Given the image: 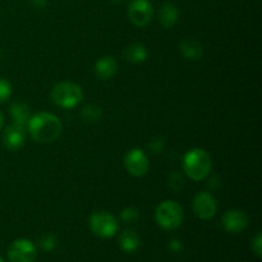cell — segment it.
I'll return each mask as SVG.
<instances>
[{
    "label": "cell",
    "instance_id": "1",
    "mask_svg": "<svg viewBox=\"0 0 262 262\" xmlns=\"http://www.w3.org/2000/svg\"><path fill=\"white\" fill-rule=\"evenodd\" d=\"M26 125L31 137L40 143L53 142L63 130V125L59 118L50 113H38L33 115Z\"/></svg>",
    "mask_w": 262,
    "mask_h": 262
},
{
    "label": "cell",
    "instance_id": "2",
    "mask_svg": "<svg viewBox=\"0 0 262 262\" xmlns=\"http://www.w3.org/2000/svg\"><path fill=\"white\" fill-rule=\"evenodd\" d=\"M211 158L204 148H191L184 155L183 170L192 181H202L206 178L211 171Z\"/></svg>",
    "mask_w": 262,
    "mask_h": 262
},
{
    "label": "cell",
    "instance_id": "3",
    "mask_svg": "<svg viewBox=\"0 0 262 262\" xmlns=\"http://www.w3.org/2000/svg\"><path fill=\"white\" fill-rule=\"evenodd\" d=\"M51 101L63 109H73L83 100L81 86L73 82H60L51 89Z\"/></svg>",
    "mask_w": 262,
    "mask_h": 262
},
{
    "label": "cell",
    "instance_id": "4",
    "mask_svg": "<svg viewBox=\"0 0 262 262\" xmlns=\"http://www.w3.org/2000/svg\"><path fill=\"white\" fill-rule=\"evenodd\" d=\"M155 219L163 229L174 230L183 222V209L177 201L166 200L156 207Z\"/></svg>",
    "mask_w": 262,
    "mask_h": 262
},
{
    "label": "cell",
    "instance_id": "5",
    "mask_svg": "<svg viewBox=\"0 0 262 262\" xmlns=\"http://www.w3.org/2000/svg\"><path fill=\"white\" fill-rule=\"evenodd\" d=\"M90 229L100 238H112L118 232V222L112 214L106 211L95 212L90 217Z\"/></svg>",
    "mask_w": 262,
    "mask_h": 262
},
{
    "label": "cell",
    "instance_id": "6",
    "mask_svg": "<svg viewBox=\"0 0 262 262\" xmlns=\"http://www.w3.org/2000/svg\"><path fill=\"white\" fill-rule=\"evenodd\" d=\"M128 18L137 27H146L154 17V8L150 0H132L128 5Z\"/></svg>",
    "mask_w": 262,
    "mask_h": 262
},
{
    "label": "cell",
    "instance_id": "7",
    "mask_svg": "<svg viewBox=\"0 0 262 262\" xmlns=\"http://www.w3.org/2000/svg\"><path fill=\"white\" fill-rule=\"evenodd\" d=\"M37 250L31 241L20 238L15 239L8 248V258L10 262H35Z\"/></svg>",
    "mask_w": 262,
    "mask_h": 262
},
{
    "label": "cell",
    "instance_id": "8",
    "mask_svg": "<svg viewBox=\"0 0 262 262\" xmlns=\"http://www.w3.org/2000/svg\"><path fill=\"white\" fill-rule=\"evenodd\" d=\"M192 210L199 219L210 220L216 214V200L207 192H200L194 196L193 202H192Z\"/></svg>",
    "mask_w": 262,
    "mask_h": 262
},
{
    "label": "cell",
    "instance_id": "9",
    "mask_svg": "<svg viewBox=\"0 0 262 262\" xmlns=\"http://www.w3.org/2000/svg\"><path fill=\"white\" fill-rule=\"evenodd\" d=\"M124 166L133 177H143L148 171L147 155L140 148H132L124 156Z\"/></svg>",
    "mask_w": 262,
    "mask_h": 262
},
{
    "label": "cell",
    "instance_id": "10",
    "mask_svg": "<svg viewBox=\"0 0 262 262\" xmlns=\"http://www.w3.org/2000/svg\"><path fill=\"white\" fill-rule=\"evenodd\" d=\"M223 228L229 233H241L247 228L248 216L245 211L238 209L229 210L223 215L222 219Z\"/></svg>",
    "mask_w": 262,
    "mask_h": 262
},
{
    "label": "cell",
    "instance_id": "11",
    "mask_svg": "<svg viewBox=\"0 0 262 262\" xmlns=\"http://www.w3.org/2000/svg\"><path fill=\"white\" fill-rule=\"evenodd\" d=\"M26 140V128L23 125L19 124H13L8 125L4 130V135H3V143H4V147L8 148L10 151L18 150L19 147H22L23 143Z\"/></svg>",
    "mask_w": 262,
    "mask_h": 262
},
{
    "label": "cell",
    "instance_id": "12",
    "mask_svg": "<svg viewBox=\"0 0 262 262\" xmlns=\"http://www.w3.org/2000/svg\"><path fill=\"white\" fill-rule=\"evenodd\" d=\"M118 71V63L115 60V58L113 56H102L95 64V74L99 79L101 81H107L112 77H114V74Z\"/></svg>",
    "mask_w": 262,
    "mask_h": 262
},
{
    "label": "cell",
    "instance_id": "13",
    "mask_svg": "<svg viewBox=\"0 0 262 262\" xmlns=\"http://www.w3.org/2000/svg\"><path fill=\"white\" fill-rule=\"evenodd\" d=\"M179 10L173 3H164L159 10V23L164 28H171L178 22Z\"/></svg>",
    "mask_w": 262,
    "mask_h": 262
},
{
    "label": "cell",
    "instance_id": "14",
    "mask_svg": "<svg viewBox=\"0 0 262 262\" xmlns=\"http://www.w3.org/2000/svg\"><path fill=\"white\" fill-rule=\"evenodd\" d=\"M179 50L183 54L184 58L189 59V60H199L201 59L202 54H204V49L199 41L193 40V38H183L179 42Z\"/></svg>",
    "mask_w": 262,
    "mask_h": 262
},
{
    "label": "cell",
    "instance_id": "15",
    "mask_svg": "<svg viewBox=\"0 0 262 262\" xmlns=\"http://www.w3.org/2000/svg\"><path fill=\"white\" fill-rule=\"evenodd\" d=\"M118 242H119L120 248H122L124 252L132 253V252H136V251L140 248L141 238H140V235L135 232V230L128 229V230H124V232L120 233Z\"/></svg>",
    "mask_w": 262,
    "mask_h": 262
},
{
    "label": "cell",
    "instance_id": "16",
    "mask_svg": "<svg viewBox=\"0 0 262 262\" xmlns=\"http://www.w3.org/2000/svg\"><path fill=\"white\" fill-rule=\"evenodd\" d=\"M123 54H124V58L127 59L128 61L135 64H140V63H143V61L147 59L148 51H147V48H146L143 43L135 42L128 45L127 48L124 49V53Z\"/></svg>",
    "mask_w": 262,
    "mask_h": 262
},
{
    "label": "cell",
    "instance_id": "17",
    "mask_svg": "<svg viewBox=\"0 0 262 262\" xmlns=\"http://www.w3.org/2000/svg\"><path fill=\"white\" fill-rule=\"evenodd\" d=\"M10 115H12V119L15 124L26 127V124H27L31 118L30 106L25 102H13L10 105Z\"/></svg>",
    "mask_w": 262,
    "mask_h": 262
},
{
    "label": "cell",
    "instance_id": "18",
    "mask_svg": "<svg viewBox=\"0 0 262 262\" xmlns=\"http://www.w3.org/2000/svg\"><path fill=\"white\" fill-rule=\"evenodd\" d=\"M102 117V110L101 107L96 106V105H87L82 109V118L86 122L90 123H96L101 119Z\"/></svg>",
    "mask_w": 262,
    "mask_h": 262
},
{
    "label": "cell",
    "instance_id": "19",
    "mask_svg": "<svg viewBox=\"0 0 262 262\" xmlns=\"http://www.w3.org/2000/svg\"><path fill=\"white\" fill-rule=\"evenodd\" d=\"M140 219V212L135 207H125L120 212V220L125 224H135Z\"/></svg>",
    "mask_w": 262,
    "mask_h": 262
},
{
    "label": "cell",
    "instance_id": "20",
    "mask_svg": "<svg viewBox=\"0 0 262 262\" xmlns=\"http://www.w3.org/2000/svg\"><path fill=\"white\" fill-rule=\"evenodd\" d=\"M56 237L53 234H43L42 237L38 241V246L42 251H46V252H50L54 248L56 247Z\"/></svg>",
    "mask_w": 262,
    "mask_h": 262
},
{
    "label": "cell",
    "instance_id": "21",
    "mask_svg": "<svg viewBox=\"0 0 262 262\" xmlns=\"http://www.w3.org/2000/svg\"><path fill=\"white\" fill-rule=\"evenodd\" d=\"M12 95V86L9 82L4 78H0V104L7 101Z\"/></svg>",
    "mask_w": 262,
    "mask_h": 262
},
{
    "label": "cell",
    "instance_id": "22",
    "mask_svg": "<svg viewBox=\"0 0 262 262\" xmlns=\"http://www.w3.org/2000/svg\"><path fill=\"white\" fill-rule=\"evenodd\" d=\"M251 247H252L253 253H255L257 257H261L262 256V235H261V233H257V234H256V237L253 238Z\"/></svg>",
    "mask_w": 262,
    "mask_h": 262
},
{
    "label": "cell",
    "instance_id": "23",
    "mask_svg": "<svg viewBox=\"0 0 262 262\" xmlns=\"http://www.w3.org/2000/svg\"><path fill=\"white\" fill-rule=\"evenodd\" d=\"M168 248L169 251H171L173 253H179L183 251V243H182L179 239H173L169 242Z\"/></svg>",
    "mask_w": 262,
    "mask_h": 262
},
{
    "label": "cell",
    "instance_id": "24",
    "mask_svg": "<svg viewBox=\"0 0 262 262\" xmlns=\"http://www.w3.org/2000/svg\"><path fill=\"white\" fill-rule=\"evenodd\" d=\"M31 4L36 8H43L48 4V0H31Z\"/></svg>",
    "mask_w": 262,
    "mask_h": 262
},
{
    "label": "cell",
    "instance_id": "25",
    "mask_svg": "<svg viewBox=\"0 0 262 262\" xmlns=\"http://www.w3.org/2000/svg\"><path fill=\"white\" fill-rule=\"evenodd\" d=\"M3 124H4V119H3V115H2V113H0V130H2Z\"/></svg>",
    "mask_w": 262,
    "mask_h": 262
},
{
    "label": "cell",
    "instance_id": "26",
    "mask_svg": "<svg viewBox=\"0 0 262 262\" xmlns=\"http://www.w3.org/2000/svg\"><path fill=\"white\" fill-rule=\"evenodd\" d=\"M113 2H114V3H120V2H122V0H113Z\"/></svg>",
    "mask_w": 262,
    "mask_h": 262
},
{
    "label": "cell",
    "instance_id": "27",
    "mask_svg": "<svg viewBox=\"0 0 262 262\" xmlns=\"http://www.w3.org/2000/svg\"><path fill=\"white\" fill-rule=\"evenodd\" d=\"M0 60H2V50H0Z\"/></svg>",
    "mask_w": 262,
    "mask_h": 262
},
{
    "label": "cell",
    "instance_id": "28",
    "mask_svg": "<svg viewBox=\"0 0 262 262\" xmlns=\"http://www.w3.org/2000/svg\"><path fill=\"white\" fill-rule=\"evenodd\" d=\"M0 262H5V261H4V260H3V258H2V257H0Z\"/></svg>",
    "mask_w": 262,
    "mask_h": 262
}]
</instances>
